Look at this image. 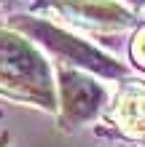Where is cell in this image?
<instances>
[{
  "label": "cell",
  "mask_w": 145,
  "mask_h": 147,
  "mask_svg": "<svg viewBox=\"0 0 145 147\" xmlns=\"http://www.w3.org/2000/svg\"><path fill=\"white\" fill-rule=\"evenodd\" d=\"M65 11L81 22H91L99 27H124L129 24V13L108 0H62Z\"/></svg>",
  "instance_id": "cell-4"
},
{
  "label": "cell",
  "mask_w": 145,
  "mask_h": 147,
  "mask_svg": "<svg viewBox=\"0 0 145 147\" xmlns=\"http://www.w3.org/2000/svg\"><path fill=\"white\" fill-rule=\"evenodd\" d=\"M0 3H3V0H0Z\"/></svg>",
  "instance_id": "cell-7"
},
{
  "label": "cell",
  "mask_w": 145,
  "mask_h": 147,
  "mask_svg": "<svg viewBox=\"0 0 145 147\" xmlns=\"http://www.w3.org/2000/svg\"><path fill=\"white\" fill-rule=\"evenodd\" d=\"M132 54H134V59H137L140 64H145V30L137 35V40H134V46H132Z\"/></svg>",
  "instance_id": "cell-6"
},
{
  "label": "cell",
  "mask_w": 145,
  "mask_h": 147,
  "mask_svg": "<svg viewBox=\"0 0 145 147\" xmlns=\"http://www.w3.org/2000/svg\"><path fill=\"white\" fill-rule=\"evenodd\" d=\"M16 27H19V30H24V32H30L32 38L43 40L48 48H54V51H57V54H67V56L73 59V62H81V64H86V67H91V70L102 72V75H118V72H121L113 62H110V59H105L102 54L91 51L89 46L78 43L75 38H70V35H67V32L54 30L51 24L32 22V19H19V22H16Z\"/></svg>",
  "instance_id": "cell-2"
},
{
  "label": "cell",
  "mask_w": 145,
  "mask_h": 147,
  "mask_svg": "<svg viewBox=\"0 0 145 147\" xmlns=\"http://www.w3.org/2000/svg\"><path fill=\"white\" fill-rule=\"evenodd\" d=\"M118 120L129 128L145 126V86H126L118 99Z\"/></svg>",
  "instance_id": "cell-5"
},
{
  "label": "cell",
  "mask_w": 145,
  "mask_h": 147,
  "mask_svg": "<svg viewBox=\"0 0 145 147\" xmlns=\"http://www.w3.org/2000/svg\"><path fill=\"white\" fill-rule=\"evenodd\" d=\"M0 94L51 110L57 105L51 70L24 38L0 30Z\"/></svg>",
  "instance_id": "cell-1"
},
{
  "label": "cell",
  "mask_w": 145,
  "mask_h": 147,
  "mask_svg": "<svg viewBox=\"0 0 145 147\" xmlns=\"http://www.w3.org/2000/svg\"><path fill=\"white\" fill-rule=\"evenodd\" d=\"M62 110L65 120L70 123H81V120L91 118L102 102V88L91 83L89 78H81L78 72H62Z\"/></svg>",
  "instance_id": "cell-3"
}]
</instances>
